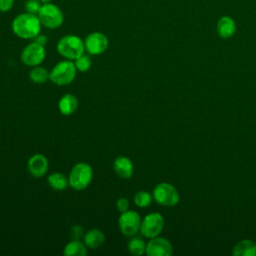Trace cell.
<instances>
[{"label": "cell", "mask_w": 256, "mask_h": 256, "mask_svg": "<svg viewBox=\"0 0 256 256\" xmlns=\"http://www.w3.org/2000/svg\"><path fill=\"white\" fill-rule=\"evenodd\" d=\"M87 246L81 240H71L68 242L63 249L65 256H85L87 254Z\"/></svg>", "instance_id": "obj_18"}, {"label": "cell", "mask_w": 256, "mask_h": 256, "mask_svg": "<svg viewBox=\"0 0 256 256\" xmlns=\"http://www.w3.org/2000/svg\"><path fill=\"white\" fill-rule=\"evenodd\" d=\"M70 236L73 240H81V238H83V236H84V231H83L82 227L80 225H77V224L74 225L71 228Z\"/></svg>", "instance_id": "obj_25"}, {"label": "cell", "mask_w": 256, "mask_h": 256, "mask_svg": "<svg viewBox=\"0 0 256 256\" xmlns=\"http://www.w3.org/2000/svg\"><path fill=\"white\" fill-rule=\"evenodd\" d=\"M74 64L76 66L77 71L79 72H87L92 65V61L90 56L86 55V54H82L81 56H79L78 58H76L74 60Z\"/></svg>", "instance_id": "obj_23"}, {"label": "cell", "mask_w": 256, "mask_h": 256, "mask_svg": "<svg viewBox=\"0 0 256 256\" xmlns=\"http://www.w3.org/2000/svg\"><path fill=\"white\" fill-rule=\"evenodd\" d=\"M152 198L153 196L147 191H138L134 195V203L140 208H146L151 204Z\"/></svg>", "instance_id": "obj_22"}, {"label": "cell", "mask_w": 256, "mask_h": 256, "mask_svg": "<svg viewBox=\"0 0 256 256\" xmlns=\"http://www.w3.org/2000/svg\"><path fill=\"white\" fill-rule=\"evenodd\" d=\"M46 57L45 46L38 44L35 41L27 44L20 54L22 63L29 67H35L40 65Z\"/></svg>", "instance_id": "obj_9"}, {"label": "cell", "mask_w": 256, "mask_h": 256, "mask_svg": "<svg viewBox=\"0 0 256 256\" xmlns=\"http://www.w3.org/2000/svg\"><path fill=\"white\" fill-rule=\"evenodd\" d=\"M47 183L50 188H52L53 190H56V191L65 190L69 185L67 177L60 172L51 173L47 177Z\"/></svg>", "instance_id": "obj_19"}, {"label": "cell", "mask_w": 256, "mask_h": 256, "mask_svg": "<svg viewBox=\"0 0 256 256\" xmlns=\"http://www.w3.org/2000/svg\"><path fill=\"white\" fill-rule=\"evenodd\" d=\"M234 256H256V242L244 239L238 242L232 251Z\"/></svg>", "instance_id": "obj_17"}, {"label": "cell", "mask_w": 256, "mask_h": 256, "mask_svg": "<svg viewBox=\"0 0 256 256\" xmlns=\"http://www.w3.org/2000/svg\"><path fill=\"white\" fill-rule=\"evenodd\" d=\"M42 24L38 15L23 12L18 14L11 23L13 33L21 39H34L41 32Z\"/></svg>", "instance_id": "obj_1"}, {"label": "cell", "mask_w": 256, "mask_h": 256, "mask_svg": "<svg viewBox=\"0 0 256 256\" xmlns=\"http://www.w3.org/2000/svg\"><path fill=\"white\" fill-rule=\"evenodd\" d=\"M141 221L142 219L138 212L128 209L120 214L118 218V226L123 235L132 237L140 231Z\"/></svg>", "instance_id": "obj_7"}, {"label": "cell", "mask_w": 256, "mask_h": 256, "mask_svg": "<svg viewBox=\"0 0 256 256\" xmlns=\"http://www.w3.org/2000/svg\"><path fill=\"white\" fill-rule=\"evenodd\" d=\"M216 30L221 38L228 39L234 35L236 31V23L230 16H222L217 22Z\"/></svg>", "instance_id": "obj_14"}, {"label": "cell", "mask_w": 256, "mask_h": 256, "mask_svg": "<svg viewBox=\"0 0 256 256\" xmlns=\"http://www.w3.org/2000/svg\"><path fill=\"white\" fill-rule=\"evenodd\" d=\"M77 107H78V99L76 98V96H74L71 93L64 94L58 102V109L60 113L65 116L72 115L76 111Z\"/></svg>", "instance_id": "obj_16"}, {"label": "cell", "mask_w": 256, "mask_h": 256, "mask_svg": "<svg viewBox=\"0 0 256 256\" xmlns=\"http://www.w3.org/2000/svg\"><path fill=\"white\" fill-rule=\"evenodd\" d=\"M57 52L65 59L74 61L76 58L84 54V41L77 35L68 34L61 37L56 45Z\"/></svg>", "instance_id": "obj_2"}, {"label": "cell", "mask_w": 256, "mask_h": 256, "mask_svg": "<svg viewBox=\"0 0 256 256\" xmlns=\"http://www.w3.org/2000/svg\"><path fill=\"white\" fill-rule=\"evenodd\" d=\"M127 248L130 254L135 256H141L145 254L146 251V243L139 237H133L129 240L127 244Z\"/></svg>", "instance_id": "obj_21"}, {"label": "cell", "mask_w": 256, "mask_h": 256, "mask_svg": "<svg viewBox=\"0 0 256 256\" xmlns=\"http://www.w3.org/2000/svg\"><path fill=\"white\" fill-rule=\"evenodd\" d=\"M49 74L50 72L46 68L38 65V66L32 67V69L29 72V77L33 83L42 84L49 79Z\"/></svg>", "instance_id": "obj_20"}, {"label": "cell", "mask_w": 256, "mask_h": 256, "mask_svg": "<svg viewBox=\"0 0 256 256\" xmlns=\"http://www.w3.org/2000/svg\"><path fill=\"white\" fill-rule=\"evenodd\" d=\"M42 4L43 3L40 0H27L25 2V11L37 15L40 11Z\"/></svg>", "instance_id": "obj_24"}, {"label": "cell", "mask_w": 256, "mask_h": 256, "mask_svg": "<svg viewBox=\"0 0 256 256\" xmlns=\"http://www.w3.org/2000/svg\"><path fill=\"white\" fill-rule=\"evenodd\" d=\"M93 178L92 167L85 162H79L75 164L68 176L69 186L74 190L80 191L86 189Z\"/></svg>", "instance_id": "obj_3"}, {"label": "cell", "mask_w": 256, "mask_h": 256, "mask_svg": "<svg viewBox=\"0 0 256 256\" xmlns=\"http://www.w3.org/2000/svg\"><path fill=\"white\" fill-rule=\"evenodd\" d=\"M77 74L74 61L65 59L58 62L50 71L49 79L56 85L65 86L73 82Z\"/></svg>", "instance_id": "obj_4"}, {"label": "cell", "mask_w": 256, "mask_h": 256, "mask_svg": "<svg viewBox=\"0 0 256 256\" xmlns=\"http://www.w3.org/2000/svg\"><path fill=\"white\" fill-rule=\"evenodd\" d=\"M15 0H0V12L5 13L12 9Z\"/></svg>", "instance_id": "obj_27"}, {"label": "cell", "mask_w": 256, "mask_h": 256, "mask_svg": "<svg viewBox=\"0 0 256 256\" xmlns=\"http://www.w3.org/2000/svg\"><path fill=\"white\" fill-rule=\"evenodd\" d=\"M48 160L47 158L40 153H36L32 155L27 163L29 173L35 178L43 177L48 171Z\"/></svg>", "instance_id": "obj_12"}, {"label": "cell", "mask_w": 256, "mask_h": 256, "mask_svg": "<svg viewBox=\"0 0 256 256\" xmlns=\"http://www.w3.org/2000/svg\"><path fill=\"white\" fill-rule=\"evenodd\" d=\"M152 196L158 204L167 207H172L176 205L180 200L177 189L172 184L166 182L157 184L153 189Z\"/></svg>", "instance_id": "obj_6"}, {"label": "cell", "mask_w": 256, "mask_h": 256, "mask_svg": "<svg viewBox=\"0 0 256 256\" xmlns=\"http://www.w3.org/2000/svg\"><path fill=\"white\" fill-rule=\"evenodd\" d=\"M37 15L42 26L48 29H57L64 22V14L62 10L52 2L43 3Z\"/></svg>", "instance_id": "obj_5"}, {"label": "cell", "mask_w": 256, "mask_h": 256, "mask_svg": "<svg viewBox=\"0 0 256 256\" xmlns=\"http://www.w3.org/2000/svg\"><path fill=\"white\" fill-rule=\"evenodd\" d=\"M105 241V235L100 229H90L83 236V242L89 249H97Z\"/></svg>", "instance_id": "obj_15"}, {"label": "cell", "mask_w": 256, "mask_h": 256, "mask_svg": "<svg viewBox=\"0 0 256 256\" xmlns=\"http://www.w3.org/2000/svg\"><path fill=\"white\" fill-rule=\"evenodd\" d=\"M165 225L163 216L158 212H151L147 214L141 221L140 233L146 238H153L159 236Z\"/></svg>", "instance_id": "obj_8"}, {"label": "cell", "mask_w": 256, "mask_h": 256, "mask_svg": "<svg viewBox=\"0 0 256 256\" xmlns=\"http://www.w3.org/2000/svg\"><path fill=\"white\" fill-rule=\"evenodd\" d=\"M172 252V244L164 237L156 236L146 243L145 254L148 256H170Z\"/></svg>", "instance_id": "obj_11"}, {"label": "cell", "mask_w": 256, "mask_h": 256, "mask_svg": "<svg viewBox=\"0 0 256 256\" xmlns=\"http://www.w3.org/2000/svg\"><path fill=\"white\" fill-rule=\"evenodd\" d=\"M113 169L120 178L129 179L133 175L134 165L130 158L126 156H119L113 162Z\"/></svg>", "instance_id": "obj_13"}, {"label": "cell", "mask_w": 256, "mask_h": 256, "mask_svg": "<svg viewBox=\"0 0 256 256\" xmlns=\"http://www.w3.org/2000/svg\"><path fill=\"white\" fill-rule=\"evenodd\" d=\"M33 41L37 42V43H38V44H40V45L45 46V45L47 44V42H48V38H47V36H46V35L39 33V34H38V35L33 39Z\"/></svg>", "instance_id": "obj_28"}, {"label": "cell", "mask_w": 256, "mask_h": 256, "mask_svg": "<svg viewBox=\"0 0 256 256\" xmlns=\"http://www.w3.org/2000/svg\"><path fill=\"white\" fill-rule=\"evenodd\" d=\"M85 51L88 52L90 55H100L104 53L109 46V39L108 37L99 31L89 33L85 40Z\"/></svg>", "instance_id": "obj_10"}, {"label": "cell", "mask_w": 256, "mask_h": 256, "mask_svg": "<svg viewBox=\"0 0 256 256\" xmlns=\"http://www.w3.org/2000/svg\"><path fill=\"white\" fill-rule=\"evenodd\" d=\"M42 3H48V2H52V0H40Z\"/></svg>", "instance_id": "obj_29"}, {"label": "cell", "mask_w": 256, "mask_h": 256, "mask_svg": "<svg viewBox=\"0 0 256 256\" xmlns=\"http://www.w3.org/2000/svg\"><path fill=\"white\" fill-rule=\"evenodd\" d=\"M116 208H117V210L120 213L127 211L129 209V201H128V199L125 198V197H120L116 201Z\"/></svg>", "instance_id": "obj_26"}]
</instances>
